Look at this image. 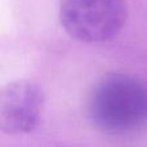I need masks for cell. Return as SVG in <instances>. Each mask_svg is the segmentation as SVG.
<instances>
[{
    "label": "cell",
    "mask_w": 147,
    "mask_h": 147,
    "mask_svg": "<svg viewBox=\"0 0 147 147\" xmlns=\"http://www.w3.org/2000/svg\"><path fill=\"white\" fill-rule=\"evenodd\" d=\"M88 115L107 134L137 132L147 125V85L128 74H107L92 89Z\"/></svg>",
    "instance_id": "1"
},
{
    "label": "cell",
    "mask_w": 147,
    "mask_h": 147,
    "mask_svg": "<svg viewBox=\"0 0 147 147\" xmlns=\"http://www.w3.org/2000/svg\"><path fill=\"white\" fill-rule=\"evenodd\" d=\"M128 18L125 0H59L58 20L71 38L103 43L121 31Z\"/></svg>",
    "instance_id": "2"
},
{
    "label": "cell",
    "mask_w": 147,
    "mask_h": 147,
    "mask_svg": "<svg viewBox=\"0 0 147 147\" xmlns=\"http://www.w3.org/2000/svg\"><path fill=\"white\" fill-rule=\"evenodd\" d=\"M44 94L30 80L8 83L0 90V128L10 136L27 134L38 128L41 119Z\"/></svg>",
    "instance_id": "3"
}]
</instances>
